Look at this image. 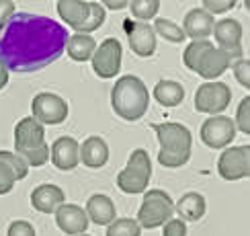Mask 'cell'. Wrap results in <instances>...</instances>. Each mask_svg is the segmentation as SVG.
I'll return each instance as SVG.
<instances>
[{
  "label": "cell",
  "instance_id": "6da1fadb",
  "mask_svg": "<svg viewBox=\"0 0 250 236\" xmlns=\"http://www.w3.org/2000/svg\"><path fill=\"white\" fill-rule=\"evenodd\" d=\"M68 37V29L54 19L15 13L0 27V64L8 72H39L62 58Z\"/></svg>",
  "mask_w": 250,
  "mask_h": 236
},
{
  "label": "cell",
  "instance_id": "7a4b0ae2",
  "mask_svg": "<svg viewBox=\"0 0 250 236\" xmlns=\"http://www.w3.org/2000/svg\"><path fill=\"white\" fill-rule=\"evenodd\" d=\"M152 128L158 136V162L166 169H179L185 167L191 160L193 150V133L191 129L176 121L152 123Z\"/></svg>",
  "mask_w": 250,
  "mask_h": 236
},
{
  "label": "cell",
  "instance_id": "3957f363",
  "mask_svg": "<svg viewBox=\"0 0 250 236\" xmlns=\"http://www.w3.org/2000/svg\"><path fill=\"white\" fill-rule=\"evenodd\" d=\"M111 107L125 121L142 119L150 107V92L144 80L135 74L121 76L111 88Z\"/></svg>",
  "mask_w": 250,
  "mask_h": 236
},
{
  "label": "cell",
  "instance_id": "277c9868",
  "mask_svg": "<svg viewBox=\"0 0 250 236\" xmlns=\"http://www.w3.org/2000/svg\"><path fill=\"white\" fill-rule=\"evenodd\" d=\"M183 62L189 70L197 72L207 82H211L213 78H220L232 66L234 60L224 49L215 47L209 39H201V41H191L185 47Z\"/></svg>",
  "mask_w": 250,
  "mask_h": 236
},
{
  "label": "cell",
  "instance_id": "5b68a950",
  "mask_svg": "<svg viewBox=\"0 0 250 236\" xmlns=\"http://www.w3.org/2000/svg\"><path fill=\"white\" fill-rule=\"evenodd\" d=\"M15 154L27 167L39 169L49 160V144H45V128L35 117H23L15 128Z\"/></svg>",
  "mask_w": 250,
  "mask_h": 236
},
{
  "label": "cell",
  "instance_id": "8992f818",
  "mask_svg": "<svg viewBox=\"0 0 250 236\" xmlns=\"http://www.w3.org/2000/svg\"><path fill=\"white\" fill-rule=\"evenodd\" d=\"M56 6L62 21L80 35H90L107 17V10L97 0H60Z\"/></svg>",
  "mask_w": 250,
  "mask_h": 236
},
{
  "label": "cell",
  "instance_id": "52a82bcc",
  "mask_svg": "<svg viewBox=\"0 0 250 236\" xmlns=\"http://www.w3.org/2000/svg\"><path fill=\"white\" fill-rule=\"evenodd\" d=\"M152 179V160L148 150L135 148L129 154L127 167L117 174V187L127 195H138L148 189V183Z\"/></svg>",
  "mask_w": 250,
  "mask_h": 236
},
{
  "label": "cell",
  "instance_id": "ba28073f",
  "mask_svg": "<svg viewBox=\"0 0 250 236\" xmlns=\"http://www.w3.org/2000/svg\"><path fill=\"white\" fill-rule=\"evenodd\" d=\"M172 214H174V201L168 193L162 189H146L135 222L140 224V228L154 230L168 222Z\"/></svg>",
  "mask_w": 250,
  "mask_h": 236
},
{
  "label": "cell",
  "instance_id": "9c48e42d",
  "mask_svg": "<svg viewBox=\"0 0 250 236\" xmlns=\"http://www.w3.org/2000/svg\"><path fill=\"white\" fill-rule=\"evenodd\" d=\"M230 101H232V90L222 80L203 82L195 92V109L199 113H207L211 117L222 115V111L230 107Z\"/></svg>",
  "mask_w": 250,
  "mask_h": 236
},
{
  "label": "cell",
  "instance_id": "30bf717a",
  "mask_svg": "<svg viewBox=\"0 0 250 236\" xmlns=\"http://www.w3.org/2000/svg\"><path fill=\"white\" fill-rule=\"evenodd\" d=\"M31 111H33L31 117H35L41 126H60L66 121L70 107L66 99L56 92H39L31 101Z\"/></svg>",
  "mask_w": 250,
  "mask_h": 236
},
{
  "label": "cell",
  "instance_id": "8fae6325",
  "mask_svg": "<svg viewBox=\"0 0 250 236\" xmlns=\"http://www.w3.org/2000/svg\"><path fill=\"white\" fill-rule=\"evenodd\" d=\"M121 56H123L121 43L115 37H107L101 45H97L95 54L90 58L92 72L99 78H105V80L115 78L121 70Z\"/></svg>",
  "mask_w": 250,
  "mask_h": 236
},
{
  "label": "cell",
  "instance_id": "7c38bea8",
  "mask_svg": "<svg viewBox=\"0 0 250 236\" xmlns=\"http://www.w3.org/2000/svg\"><path fill=\"white\" fill-rule=\"evenodd\" d=\"M217 172L224 181H240L250 174V146H230L217 160Z\"/></svg>",
  "mask_w": 250,
  "mask_h": 236
},
{
  "label": "cell",
  "instance_id": "4fadbf2b",
  "mask_svg": "<svg viewBox=\"0 0 250 236\" xmlns=\"http://www.w3.org/2000/svg\"><path fill=\"white\" fill-rule=\"evenodd\" d=\"M234 138H236L234 119L226 117V115H213V117L203 121L201 140L207 148H211V150L228 148L234 142Z\"/></svg>",
  "mask_w": 250,
  "mask_h": 236
},
{
  "label": "cell",
  "instance_id": "5bb4252c",
  "mask_svg": "<svg viewBox=\"0 0 250 236\" xmlns=\"http://www.w3.org/2000/svg\"><path fill=\"white\" fill-rule=\"evenodd\" d=\"M213 37L220 49L232 60L242 58V25L236 19H222L213 25Z\"/></svg>",
  "mask_w": 250,
  "mask_h": 236
},
{
  "label": "cell",
  "instance_id": "9a60e30c",
  "mask_svg": "<svg viewBox=\"0 0 250 236\" xmlns=\"http://www.w3.org/2000/svg\"><path fill=\"white\" fill-rule=\"evenodd\" d=\"M27 174H29V167L23 158L17 156L15 152L0 150V195L10 193L15 183L25 179Z\"/></svg>",
  "mask_w": 250,
  "mask_h": 236
},
{
  "label": "cell",
  "instance_id": "2e32d148",
  "mask_svg": "<svg viewBox=\"0 0 250 236\" xmlns=\"http://www.w3.org/2000/svg\"><path fill=\"white\" fill-rule=\"evenodd\" d=\"M49 156L58 171H74L80 164V144L72 136H62L51 144Z\"/></svg>",
  "mask_w": 250,
  "mask_h": 236
},
{
  "label": "cell",
  "instance_id": "e0dca14e",
  "mask_svg": "<svg viewBox=\"0 0 250 236\" xmlns=\"http://www.w3.org/2000/svg\"><path fill=\"white\" fill-rule=\"evenodd\" d=\"M56 224L58 228L70 234V236H78V234H84L88 228V215L86 212L80 208L76 203H64L56 210Z\"/></svg>",
  "mask_w": 250,
  "mask_h": 236
},
{
  "label": "cell",
  "instance_id": "ac0fdd59",
  "mask_svg": "<svg viewBox=\"0 0 250 236\" xmlns=\"http://www.w3.org/2000/svg\"><path fill=\"white\" fill-rule=\"evenodd\" d=\"M127 41H129V47L135 56L140 58H150L154 56L156 51V33L152 25L148 23H129L127 29Z\"/></svg>",
  "mask_w": 250,
  "mask_h": 236
},
{
  "label": "cell",
  "instance_id": "d6986e66",
  "mask_svg": "<svg viewBox=\"0 0 250 236\" xmlns=\"http://www.w3.org/2000/svg\"><path fill=\"white\" fill-rule=\"evenodd\" d=\"M66 203V193L54 183H43L31 193V205L41 214H56L60 205Z\"/></svg>",
  "mask_w": 250,
  "mask_h": 236
},
{
  "label": "cell",
  "instance_id": "ffe728a7",
  "mask_svg": "<svg viewBox=\"0 0 250 236\" xmlns=\"http://www.w3.org/2000/svg\"><path fill=\"white\" fill-rule=\"evenodd\" d=\"M213 25H215L213 17L199 6V8H191L189 13L185 15L181 29H183L185 37H191L193 41H201L213 33Z\"/></svg>",
  "mask_w": 250,
  "mask_h": 236
},
{
  "label": "cell",
  "instance_id": "44dd1931",
  "mask_svg": "<svg viewBox=\"0 0 250 236\" xmlns=\"http://www.w3.org/2000/svg\"><path fill=\"white\" fill-rule=\"evenodd\" d=\"M86 215H88V222L97 224V226H109L113 220L117 218V210H115V203L109 195L105 193H95L90 195L88 201H86V208H84Z\"/></svg>",
  "mask_w": 250,
  "mask_h": 236
},
{
  "label": "cell",
  "instance_id": "7402d4cb",
  "mask_svg": "<svg viewBox=\"0 0 250 236\" xmlns=\"http://www.w3.org/2000/svg\"><path fill=\"white\" fill-rule=\"evenodd\" d=\"M80 162L88 169H103L109 162V146L101 136H90L80 144Z\"/></svg>",
  "mask_w": 250,
  "mask_h": 236
},
{
  "label": "cell",
  "instance_id": "603a6c76",
  "mask_svg": "<svg viewBox=\"0 0 250 236\" xmlns=\"http://www.w3.org/2000/svg\"><path fill=\"white\" fill-rule=\"evenodd\" d=\"M205 210H207V201L203 195L197 191H189V193L181 195V199L174 203V212L179 214V220H183L185 224L201 220L205 215Z\"/></svg>",
  "mask_w": 250,
  "mask_h": 236
},
{
  "label": "cell",
  "instance_id": "cb8c5ba5",
  "mask_svg": "<svg viewBox=\"0 0 250 236\" xmlns=\"http://www.w3.org/2000/svg\"><path fill=\"white\" fill-rule=\"evenodd\" d=\"M152 95L162 107H179L185 101V86L176 80L162 78V80L156 82Z\"/></svg>",
  "mask_w": 250,
  "mask_h": 236
},
{
  "label": "cell",
  "instance_id": "d4e9b609",
  "mask_svg": "<svg viewBox=\"0 0 250 236\" xmlns=\"http://www.w3.org/2000/svg\"><path fill=\"white\" fill-rule=\"evenodd\" d=\"M97 49V41L92 35H80L74 33L66 41V51L74 62H88Z\"/></svg>",
  "mask_w": 250,
  "mask_h": 236
},
{
  "label": "cell",
  "instance_id": "484cf974",
  "mask_svg": "<svg viewBox=\"0 0 250 236\" xmlns=\"http://www.w3.org/2000/svg\"><path fill=\"white\" fill-rule=\"evenodd\" d=\"M152 29H154L156 35H160L162 39L170 41V43H183V41L187 39L181 25H176L174 21H170V19H156Z\"/></svg>",
  "mask_w": 250,
  "mask_h": 236
},
{
  "label": "cell",
  "instance_id": "4316f807",
  "mask_svg": "<svg viewBox=\"0 0 250 236\" xmlns=\"http://www.w3.org/2000/svg\"><path fill=\"white\" fill-rule=\"evenodd\" d=\"M129 8L131 15L138 19V23H148L158 15L160 2L158 0H133V2H129Z\"/></svg>",
  "mask_w": 250,
  "mask_h": 236
},
{
  "label": "cell",
  "instance_id": "83f0119b",
  "mask_svg": "<svg viewBox=\"0 0 250 236\" xmlns=\"http://www.w3.org/2000/svg\"><path fill=\"white\" fill-rule=\"evenodd\" d=\"M107 236H142V228L133 218H115L107 226Z\"/></svg>",
  "mask_w": 250,
  "mask_h": 236
},
{
  "label": "cell",
  "instance_id": "f1b7e54d",
  "mask_svg": "<svg viewBox=\"0 0 250 236\" xmlns=\"http://www.w3.org/2000/svg\"><path fill=\"white\" fill-rule=\"evenodd\" d=\"M236 129H240L242 133H250V97L246 95L240 105H238V111H236V121H234Z\"/></svg>",
  "mask_w": 250,
  "mask_h": 236
},
{
  "label": "cell",
  "instance_id": "f546056e",
  "mask_svg": "<svg viewBox=\"0 0 250 236\" xmlns=\"http://www.w3.org/2000/svg\"><path fill=\"white\" fill-rule=\"evenodd\" d=\"M232 70H234L236 80L248 90V88H250V60H248V58L234 60V62H232Z\"/></svg>",
  "mask_w": 250,
  "mask_h": 236
},
{
  "label": "cell",
  "instance_id": "4dcf8cb0",
  "mask_svg": "<svg viewBox=\"0 0 250 236\" xmlns=\"http://www.w3.org/2000/svg\"><path fill=\"white\" fill-rule=\"evenodd\" d=\"M236 6V0H203V10L213 15H224V13H230V10Z\"/></svg>",
  "mask_w": 250,
  "mask_h": 236
},
{
  "label": "cell",
  "instance_id": "1f68e13d",
  "mask_svg": "<svg viewBox=\"0 0 250 236\" xmlns=\"http://www.w3.org/2000/svg\"><path fill=\"white\" fill-rule=\"evenodd\" d=\"M6 236H35V228L27 220H13L8 224Z\"/></svg>",
  "mask_w": 250,
  "mask_h": 236
},
{
  "label": "cell",
  "instance_id": "d6a6232c",
  "mask_svg": "<svg viewBox=\"0 0 250 236\" xmlns=\"http://www.w3.org/2000/svg\"><path fill=\"white\" fill-rule=\"evenodd\" d=\"M162 228V236H187V224L179 218H170Z\"/></svg>",
  "mask_w": 250,
  "mask_h": 236
},
{
  "label": "cell",
  "instance_id": "836d02e7",
  "mask_svg": "<svg viewBox=\"0 0 250 236\" xmlns=\"http://www.w3.org/2000/svg\"><path fill=\"white\" fill-rule=\"evenodd\" d=\"M15 13H17L15 2H10V0H0V27H2Z\"/></svg>",
  "mask_w": 250,
  "mask_h": 236
},
{
  "label": "cell",
  "instance_id": "e575fe53",
  "mask_svg": "<svg viewBox=\"0 0 250 236\" xmlns=\"http://www.w3.org/2000/svg\"><path fill=\"white\" fill-rule=\"evenodd\" d=\"M103 8H109V10H119V8H125L129 6L127 0H105V2H101Z\"/></svg>",
  "mask_w": 250,
  "mask_h": 236
},
{
  "label": "cell",
  "instance_id": "d590c367",
  "mask_svg": "<svg viewBox=\"0 0 250 236\" xmlns=\"http://www.w3.org/2000/svg\"><path fill=\"white\" fill-rule=\"evenodd\" d=\"M6 85H8V70L0 64V90H2Z\"/></svg>",
  "mask_w": 250,
  "mask_h": 236
},
{
  "label": "cell",
  "instance_id": "8d00e7d4",
  "mask_svg": "<svg viewBox=\"0 0 250 236\" xmlns=\"http://www.w3.org/2000/svg\"><path fill=\"white\" fill-rule=\"evenodd\" d=\"M78 236H90V234H78Z\"/></svg>",
  "mask_w": 250,
  "mask_h": 236
}]
</instances>
